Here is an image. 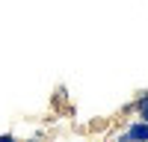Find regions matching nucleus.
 Returning <instances> with one entry per match:
<instances>
[{
	"instance_id": "obj_1",
	"label": "nucleus",
	"mask_w": 148,
	"mask_h": 142,
	"mask_svg": "<svg viewBox=\"0 0 148 142\" xmlns=\"http://www.w3.org/2000/svg\"><path fill=\"white\" fill-rule=\"evenodd\" d=\"M119 142H148V122H133L127 130H125V136H119Z\"/></svg>"
},
{
	"instance_id": "obj_2",
	"label": "nucleus",
	"mask_w": 148,
	"mask_h": 142,
	"mask_svg": "<svg viewBox=\"0 0 148 142\" xmlns=\"http://www.w3.org/2000/svg\"><path fill=\"white\" fill-rule=\"evenodd\" d=\"M136 113H139L142 122H148V95H142V98L136 101Z\"/></svg>"
},
{
	"instance_id": "obj_3",
	"label": "nucleus",
	"mask_w": 148,
	"mask_h": 142,
	"mask_svg": "<svg viewBox=\"0 0 148 142\" xmlns=\"http://www.w3.org/2000/svg\"><path fill=\"white\" fill-rule=\"evenodd\" d=\"M0 142H18V139L12 136V133H3V136H0Z\"/></svg>"
},
{
	"instance_id": "obj_4",
	"label": "nucleus",
	"mask_w": 148,
	"mask_h": 142,
	"mask_svg": "<svg viewBox=\"0 0 148 142\" xmlns=\"http://www.w3.org/2000/svg\"><path fill=\"white\" fill-rule=\"evenodd\" d=\"M30 142H42V139H30Z\"/></svg>"
}]
</instances>
